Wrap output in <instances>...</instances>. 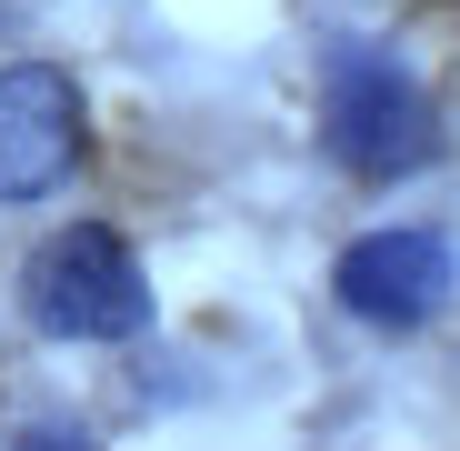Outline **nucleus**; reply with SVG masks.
I'll list each match as a JSON object with an SVG mask.
<instances>
[{
    "label": "nucleus",
    "mask_w": 460,
    "mask_h": 451,
    "mask_svg": "<svg viewBox=\"0 0 460 451\" xmlns=\"http://www.w3.org/2000/svg\"><path fill=\"white\" fill-rule=\"evenodd\" d=\"M21 311L50 331V341H130L150 331V281L130 261L120 231H101V221H70V231H50L21 271Z\"/></svg>",
    "instance_id": "nucleus-1"
},
{
    "label": "nucleus",
    "mask_w": 460,
    "mask_h": 451,
    "mask_svg": "<svg viewBox=\"0 0 460 451\" xmlns=\"http://www.w3.org/2000/svg\"><path fill=\"white\" fill-rule=\"evenodd\" d=\"M321 140H331L341 171L401 181V171H420L430 150H440V121H430L420 81H411L391 50L341 41V50H331V91H321Z\"/></svg>",
    "instance_id": "nucleus-2"
},
{
    "label": "nucleus",
    "mask_w": 460,
    "mask_h": 451,
    "mask_svg": "<svg viewBox=\"0 0 460 451\" xmlns=\"http://www.w3.org/2000/svg\"><path fill=\"white\" fill-rule=\"evenodd\" d=\"M81 150H91V111L70 91V70H50V60L0 70V201L60 191L81 171Z\"/></svg>",
    "instance_id": "nucleus-3"
},
{
    "label": "nucleus",
    "mask_w": 460,
    "mask_h": 451,
    "mask_svg": "<svg viewBox=\"0 0 460 451\" xmlns=\"http://www.w3.org/2000/svg\"><path fill=\"white\" fill-rule=\"evenodd\" d=\"M341 311L370 331H420L440 301H450V241L440 231H360L331 271Z\"/></svg>",
    "instance_id": "nucleus-4"
},
{
    "label": "nucleus",
    "mask_w": 460,
    "mask_h": 451,
    "mask_svg": "<svg viewBox=\"0 0 460 451\" xmlns=\"http://www.w3.org/2000/svg\"><path fill=\"white\" fill-rule=\"evenodd\" d=\"M11 451H101V441H91V431H60V421H40V431H21Z\"/></svg>",
    "instance_id": "nucleus-5"
}]
</instances>
